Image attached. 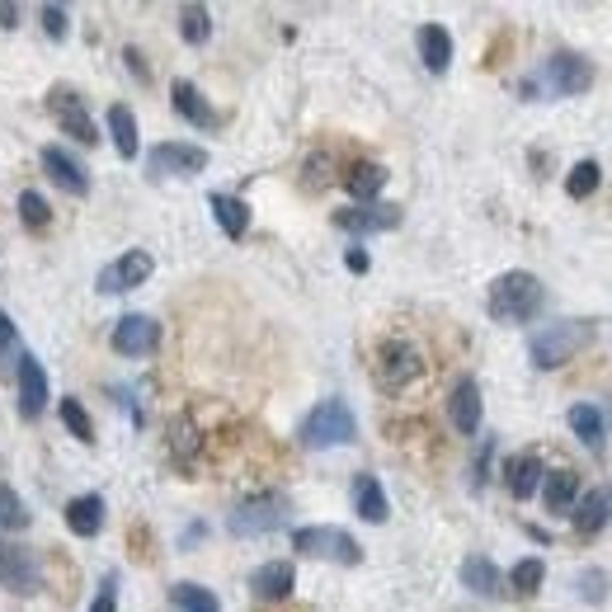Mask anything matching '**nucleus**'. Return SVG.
Instances as JSON below:
<instances>
[{
	"mask_svg": "<svg viewBox=\"0 0 612 612\" xmlns=\"http://www.w3.org/2000/svg\"><path fill=\"white\" fill-rule=\"evenodd\" d=\"M594 340H599V321H589V315H570V321H551V325L528 334V359H532L538 372H556L570 359H580Z\"/></svg>",
	"mask_w": 612,
	"mask_h": 612,
	"instance_id": "obj_1",
	"label": "nucleus"
},
{
	"mask_svg": "<svg viewBox=\"0 0 612 612\" xmlns=\"http://www.w3.org/2000/svg\"><path fill=\"white\" fill-rule=\"evenodd\" d=\"M542 307H546V288H542L538 273H528V269L500 273V279L490 283V292H485V311H490V321H500V325L538 321Z\"/></svg>",
	"mask_w": 612,
	"mask_h": 612,
	"instance_id": "obj_2",
	"label": "nucleus"
},
{
	"mask_svg": "<svg viewBox=\"0 0 612 612\" xmlns=\"http://www.w3.org/2000/svg\"><path fill=\"white\" fill-rule=\"evenodd\" d=\"M298 443L311 448V452L315 448H349V443H359V420H353L349 401L330 397V401L315 405L307 420L298 424Z\"/></svg>",
	"mask_w": 612,
	"mask_h": 612,
	"instance_id": "obj_3",
	"label": "nucleus"
},
{
	"mask_svg": "<svg viewBox=\"0 0 612 612\" xmlns=\"http://www.w3.org/2000/svg\"><path fill=\"white\" fill-rule=\"evenodd\" d=\"M288 513H292L288 495H273L269 490V495H250L245 504H235L227 528H231V538H269V532H279L288 523Z\"/></svg>",
	"mask_w": 612,
	"mask_h": 612,
	"instance_id": "obj_4",
	"label": "nucleus"
},
{
	"mask_svg": "<svg viewBox=\"0 0 612 612\" xmlns=\"http://www.w3.org/2000/svg\"><path fill=\"white\" fill-rule=\"evenodd\" d=\"M292 551L311 561H334V565H359L363 546L349 538L344 528H298L292 532Z\"/></svg>",
	"mask_w": 612,
	"mask_h": 612,
	"instance_id": "obj_5",
	"label": "nucleus"
},
{
	"mask_svg": "<svg viewBox=\"0 0 612 612\" xmlns=\"http://www.w3.org/2000/svg\"><path fill=\"white\" fill-rule=\"evenodd\" d=\"M0 589H10V594H38L43 589V561H38V551L0 538Z\"/></svg>",
	"mask_w": 612,
	"mask_h": 612,
	"instance_id": "obj_6",
	"label": "nucleus"
},
{
	"mask_svg": "<svg viewBox=\"0 0 612 612\" xmlns=\"http://www.w3.org/2000/svg\"><path fill=\"white\" fill-rule=\"evenodd\" d=\"M542 76H546V90L561 94V100H575V94L594 90V62L584 52H551Z\"/></svg>",
	"mask_w": 612,
	"mask_h": 612,
	"instance_id": "obj_7",
	"label": "nucleus"
},
{
	"mask_svg": "<svg viewBox=\"0 0 612 612\" xmlns=\"http://www.w3.org/2000/svg\"><path fill=\"white\" fill-rule=\"evenodd\" d=\"M48 113L57 118V128H62L71 142H81V147H94V142H100V128H94V118H90L86 100H81V94H76L71 86H57V90L48 94Z\"/></svg>",
	"mask_w": 612,
	"mask_h": 612,
	"instance_id": "obj_8",
	"label": "nucleus"
},
{
	"mask_svg": "<svg viewBox=\"0 0 612 612\" xmlns=\"http://www.w3.org/2000/svg\"><path fill=\"white\" fill-rule=\"evenodd\" d=\"M109 344H113L118 359H147V353L161 349V325H155V315L132 311V315H123V321L113 325Z\"/></svg>",
	"mask_w": 612,
	"mask_h": 612,
	"instance_id": "obj_9",
	"label": "nucleus"
},
{
	"mask_svg": "<svg viewBox=\"0 0 612 612\" xmlns=\"http://www.w3.org/2000/svg\"><path fill=\"white\" fill-rule=\"evenodd\" d=\"M424 372V359H420V349H414L410 340H387L382 349H378V382L387 387V391H401V387H410L414 378Z\"/></svg>",
	"mask_w": 612,
	"mask_h": 612,
	"instance_id": "obj_10",
	"label": "nucleus"
},
{
	"mask_svg": "<svg viewBox=\"0 0 612 612\" xmlns=\"http://www.w3.org/2000/svg\"><path fill=\"white\" fill-rule=\"evenodd\" d=\"M151 269L155 260L147 250H128V254H118L113 264L100 269V279H94V288L104 292V298H118V292H132V288H142L151 279Z\"/></svg>",
	"mask_w": 612,
	"mask_h": 612,
	"instance_id": "obj_11",
	"label": "nucleus"
},
{
	"mask_svg": "<svg viewBox=\"0 0 612 612\" xmlns=\"http://www.w3.org/2000/svg\"><path fill=\"white\" fill-rule=\"evenodd\" d=\"M14 405H19V414L24 420H38V414L48 410V372H43V363L33 359V353H19V372H14Z\"/></svg>",
	"mask_w": 612,
	"mask_h": 612,
	"instance_id": "obj_12",
	"label": "nucleus"
},
{
	"mask_svg": "<svg viewBox=\"0 0 612 612\" xmlns=\"http://www.w3.org/2000/svg\"><path fill=\"white\" fill-rule=\"evenodd\" d=\"M147 170L155 180H170V174H199L208 170V151L193 147V142H161L147 155Z\"/></svg>",
	"mask_w": 612,
	"mask_h": 612,
	"instance_id": "obj_13",
	"label": "nucleus"
},
{
	"mask_svg": "<svg viewBox=\"0 0 612 612\" xmlns=\"http://www.w3.org/2000/svg\"><path fill=\"white\" fill-rule=\"evenodd\" d=\"M334 227L353 231V235H378V231H397L401 227V208L397 203H359V208H340Z\"/></svg>",
	"mask_w": 612,
	"mask_h": 612,
	"instance_id": "obj_14",
	"label": "nucleus"
},
{
	"mask_svg": "<svg viewBox=\"0 0 612 612\" xmlns=\"http://www.w3.org/2000/svg\"><path fill=\"white\" fill-rule=\"evenodd\" d=\"M43 170L57 189L71 193V199H90V170L76 161L67 147H43Z\"/></svg>",
	"mask_w": 612,
	"mask_h": 612,
	"instance_id": "obj_15",
	"label": "nucleus"
},
{
	"mask_svg": "<svg viewBox=\"0 0 612 612\" xmlns=\"http://www.w3.org/2000/svg\"><path fill=\"white\" fill-rule=\"evenodd\" d=\"M448 420H452V429H458L462 439H476V429H481V387H476V378H462L458 387H452Z\"/></svg>",
	"mask_w": 612,
	"mask_h": 612,
	"instance_id": "obj_16",
	"label": "nucleus"
},
{
	"mask_svg": "<svg viewBox=\"0 0 612 612\" xmlns=\"http://www.w3.org/2000/svg\"><path fill=\"white\" fill-rule=\"evenodd\" d=\"M170 104H174V113H180L184 123H193V128H203V132L222 128V113H217V109L203 100V90L193 86V81H174V86H170Z\"/></svg>",
	"mask_w": 612,
	"mask_h": 612,
	"instance_id": "obj_17",
	"label": "nucleus"
},
{
	"mask_svg": "<svg viewBox=\"0 0 612 612\" xmlns=\"http://www.w3.org/2000/svg\"><path fill=\"white\" fill-rule=\"evenodd\" d=\"M570 523H575L580 538L603 532L612 523V485H599V490H589V495H580L575 509H570Z\"/></svg>",
	"mask_w": 612,
	"mask_h": 612,
	"instance_id": "obj_18",
	"label": "nucleus"
},
{
	"mask_svg": "<svg viewBox=\"0 0 612 612\" xmlns=\"http://www.w3.org/2000/svg\"><path fill=\"white\" fill-rule=\"evenodd\" d=\"M250 589H254V599H264V603H283L292 589H298V570H292V561H264L250 575Z\"/></svg>",
	"mask_w": 612,
	"mask_h": 612,
	"instance_id": "obj_19",
	"label": "nucleus"
},
{
	"mask_svg": "<svg viewBox=\"0 0 612 612\" xmlns=\"http://www.w3.org/2000/svg\"><path fill=\"white\" fill-rule=\"evenodd\" d=\"M353 513H359L363 523H387L391 519V500H387V490L372 471H359V476H353Z\"/></svg>",
	"mask_w": 612,
	"mask_h": 612,
	"instance_id": "obj_20",
	"label": "nucleus"
},
{
	"mask_svg": "<svg viewBox=\"0 0 612 612\" xmlns=\"http://www.w3.org/2000/svg\"><path fill=\"white\" fill-rule=\"evenodd\" d=\"M542 476H546V466H542L538 452H519V458H509V466H504V485H509L513 500H532V495H538Z\"/></svg>",
	"mask_w": 612,
	"mask_h": 612,
	"instance_id": "obj_21",
	"label": "nucleus"
},
{
	"mask_svg": "<svg viewBox=\"0 0 612 612\" xmlns=\"http://www.w3.org/2000/svg\"><path fill=\"white\" fill-rule=\"evenodd\" d=\"M414 48H420V62L433 76H443L452 67V33L443 24H420V33H414Z\"/></svg>",
	"mask_w": 612,
	"mask_h": 612,
	"instance_id": "obj_22",
	"label": "nucleus"
},
{
	"mask_svg": "<svg viewBox=\"0 0 612 612\" xmlns=\"http://www.w3.org/2000/svg\"><path fill=\"white\" fill-rule=\"evenodd\" d=\"M575 500H580V471H570V466L546 471V476H542V504H546V513H570V509H575Z\"/></svg>",
	"mask_w": 612,
	"mask_h": 612,
	"instance_id": "obj_23",
	"label": "nucleus"
},
{
	"mask_svg": "<svg viewBox=\"0 0 612 612\" xmlns=\"http://www.w3.org/2000/svg\"><path fill=\"white\" fill-rule=\"evenodd\" d=\"M462 584L476 599H504V575H500V565L490 556H466L462 561Z\"/></svg>",
	"mask_w": 612,
	"mask_h": 612,
	"instance_id": "obj_24",
	"label": "nucleus"
},
{
	"mask_svg": "<svg viewBox=\"0 0 612 612\" xmlns=\"http://www.w3.org/2000/svg\"><path fill=\"white\" fill-rule=\"evenodd\" d=\"M104 500L100 495H76L67 500V528L76 532V538H100V528H104Z\"/></svg>",
	"mask_w": 612,
	"mask_h": 612,
	"instance_id": "obj_25",
	"label": "nucleus"
},
{
	"mask_svg": "<svg viewBox=\"0 0 612 612\" xmlns=\"http://www.w3.org/2000/svg\"><path fill=\"white\" fill-rule=\"evenodd\" d=\"M208 208H212L217 227H222L231 241H241V235L250 231V208H245V199H235V193H208Z\"/></svg>",
	"mask_w": 612,
	"mask_h": 612,
	"instance_id": "obj_26",
	"label": "nucleus"
},
{
	"mask_svg": "<svg viewBox=\"0 0 612 612\" xmlns=\"http://www.w3.org/2000/svg\"><path fill=\"white\" fill-rule=\"evenodd\" d=\"M344 189H349L359 203H378V193L387 189V165H378V161H359V165H349Z\"/></svg>",
	"mask_w": 612,
	"mask_h": 612,
	"instance_id": "obj_27",
	"label": "nucleus"
},
{
	"mask_svg": "<svg viewBox=\"0 0 612 612\" xmlns=\"http://www.w3.org/2000/svg\"><path fill=\"white\" fill-rule=\"evenodd\" d=\"M565 420H570V429H575V439H580L584 448L603 452V443H608V420H603L599 405H570Z\"/></svg>",
	"mask_w": 612,
	"mask_h": 612,
	"instance_id": "obj_28",
	"label": "nucleus"
},
{
	"mask_svg": "<svg viewBox=\"0 0 612 612\" xmlns=\"http://www.w3.org/2000/svg\"><path fill=\"white\" fill-rule=\"evenodd\" d=\"M109 137H113V151L123 155V161H132L137 147H142V137H137V118L128 104H113L109 109Z\"/></svg>",
	"mask_w": 612,
	"mask_h": 612,
	"instance_id": "obj_29",
	"label": "nucleus"
},
{
	"mask_svg": "<svg viewBox=\"0 0 612 612\" xmlns=\"http://www.w3.org/2000/svg\"><path fill=\"white\" fill-rule=\"evenodd\" d=\"M170 603L180 608V612H222V603H217V594H212V589L193 584V580L170 584Z\"/></svg>",
	"mask_w": 612,
	"mask_h": 612,
	"instance_id": "obj_30",
	"label": "nucleus"
},
{
	"mask_svg": "<svg viewBox=\"0 0 612 612\" xmlns=\"http://www.w3.org/2000/svg\"><path fill=\"white\" fill-rule=\"evenodd\" d=\"M599 184H603V170H599V161H580V165H570V174H565V193H570V199H575V203L594 199Z\"/></svg>",
	"mask_w": 612,
	"mask_h": 612,
	"instance_id": "obj_31",
	"label": "nucleus"
},
{
	"mask_svg": "<svg viewBox=\"0 0 612 612\" xmlns=\"http://www.w3.org/2000/svg\"><path fill=\"white\" fill-rule=\"evenodd\" d=\"M542 584H546V565H542L538 556H523L519 565L509 570V589H513V594H519V599H532Z\"/></svg>",
	"mask_w": 612,
	"mask_h": 612,
	"instance_id": "obj_32",
	"label": "nucleus"
},
{
	"mask_svg": "<svg viewBox=\"0 0 612 612\" xmlns=\"http://www.w3.org/2000/svg\"><path fill=\"white\" fill-rule=\"evenodd\" d=\"M180 38L193 48H203L208 38H212V14L208 6H180Z\"/></svg>",
	"mask_w": 612,
	"mask_h": 612,
	"instance_id": "obj_33",
	"label": "nucleus"
},
{
	"mask_svg": "<svg viewBox=\"0 0 612 612\" xmlns=\"http://www.w3.org/2000/svg\"><path fill=\"white\" fill-rule=\"evenodd\" d=\"M57 414H62V424L71 429V439L94 443V420H90V410L76 401V397H62V401H57Z\"/></svg>",
	"mask_w": 612,
	"mask_h": 612,
	"instance_id": "obj_34",
	"label": "nucleus"
},
{
	"mask_svg": "<svg viewBox=\"0 0 612 612\" xmlns=\"http://www.w3.org/2000/svg\"><path fill=\"white\" fill-rule=\"evenodd\" d=\"M29 528V509H24V500L14 495V490L0 481V532H24Z\"/></svg>",
	"mask_w": 612,
	"mask_h": 612,
	"instance_id": "obj_35",
	"label": "nucleus"
},
{
	"mask_svg": "<svg viewBox=\"0 0 612 612\" xmlns=\"http://www.w3.org/2000/svg\"><path fill=\"white\" fill-rule=\"evenodd\" d=\"M19 217H24V227H29V231H48L52 208H48V199H43L38 189H24V193H19Z\"/></svg>",
	"mask_w": 612,
	"mask_h": 612,
	"instance_id": "obj_36",
	"label": "nucleus"
},
{
	"mask_svg": "<svg viewBox=\"0 0 612 612\" xmlns=\"http://www.w3.org/2000/svg\"><path fill=\"white\" fill-rule=\"evenodd\" d=\"M14 363H19V325L0 311V378H10Z\"/></svg>",
	"mask_w": 612,
	"mask_h": 612,
	"instance_id": "obj_37",
	"label": "nucleus"
},
{
	"mask_svg": "<svg viewBox=\"0 0 612 612\" xmlns=\"http://www.w3.org/2000/svg\"><path fill=\"white\" fill-rule=\"evenodd\" d=\"M575 584H580V599H584V603H603L612 580H608V570L589 565V570H580V580H575Z\"/></svg>",
	"mask_w": 612,
	"mask_h": 612,
	"instance_id": "obj_38",
	"label": "nucleus"
},
{
	"mask_svg": "<svg viewBox=\"0 0 612 612\" xmlns=\"http://www.w3.org/2000/svg\"><path fill=\"white\" fill-rule=\"evenodd\" d=\"M43 33L57 38V43H62V38L71 33V14H67V6H43Z\"/></svg>",
	"mask_w": 612,
	"mask_h": 612,
	"instance_id": "obj_39",
	"label": "nucleus"
},
{
	"mask_svg": "<svg viewBox=\"0 0 612 612\" xmlns=\"http://www.w3.org/2000/svg\"><path fill=\"white\" fill-rule=\"evenodd\" d=\"M90 612H118V575H104V580H100Z\"/></svg>",
	"mask_w": 612,
	"mask_h": 612,
	"instance_id": "obj_40",
	"label": "nucleus"
},
{
	"mask_svg": "<svg viewBox=\"0 0 612 612\" xmlns=\"http://www.w3.org/2000/svg\"><path fill=\"white\" fill-rule=\"evenodd\" d=\"M325 184H330V155L321 151L307 161V189H325Z\"/></svg>",
	"mask_w": 612,
	"mask_h": 612,
	"instance_id": "obj_41",
	"label": "nucleus"
},
{
	"mask_svg": "<svg viewBox=\"0 0 612 612\" xmlns=\"http://www.w3.org/2000/svg\"><path fill=\"white\" fill-rule=\"evenodd\" d=\"M344 269H349V273H368V269H372L368 250H363V245H349V254H344Z\"/></svg>",
	"mask_w": 612,
	"mask_h": 612,
	"instance_id": "obj_42",
	"label": "nucleus"
},
{
	"mask_svg": "<svg viewBox=\"0 0 612 612\" xmlns=\"http://www.w3.org/2000/svg\"><path fill=\"white\" fill-rule=\"evenodd\" d=\"M123 62H128V71L137 76V81H151V71H147V62H142V52H137V48H123Z\"/></svg>",
	"mask_w": 612,
	"mask_h": 612,
	"instance_id": "obj_43",
	"label": "nucleus"
},
{
	"mask_svg": "<svg viewBox=\"0 0 612 612\" xmlns=\"http://www.w3.org/2000/svg\"><path fill=\"white\" fill-rule=\"evenodd\" d=\"M0 29H19V10L10 0H0Z\"/></svg>",
	"mask_w": 612,
	"mask_h": 612,
	"instance_id": "obj_44",
	"label": "nucleus"
}]
</instances>
